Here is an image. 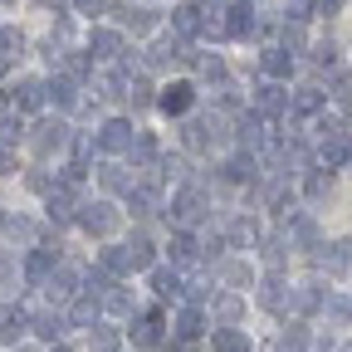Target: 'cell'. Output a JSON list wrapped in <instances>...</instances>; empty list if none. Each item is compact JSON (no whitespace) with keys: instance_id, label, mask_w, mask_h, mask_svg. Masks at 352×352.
I'll list each match as a JSON object with an SVG mask.
<instances>
[{"instance_id":"obj_1","label":"cell","mask_w":352,"mask_h":352,"mask_svg":"<svg viewBox=\"0 0 352 352\" xmlns=\"http://www.w3.org/2000/svg\"><path fill=\"white\" fill-rule=\"evenodd\" d=\"M166 220H171L176 230H191V226H201V220H206V191H201V186H182V191L171 196Z\"/></svg>"},{"instance_id":"obj_2","label":"cell","mask_w":352,"mask_h":352,"mask_svg":"<svg viewBox=\"0 0 352 352\" xmlns=\"http://www.w3.org/2000/svg\"><path fill=\"white\" fill-rule=\"evenodd\" d=\"M74 138H69V122L64 118H44V122H34V132H30V147L39 152V157H50V152H59V147H69Z\"/></svg>"},{"instance_id":"obj_3","label":"cell","mask_w":352,"mask_h":352,"mask_svg":"<svg viewBox=\"0 0 352 352\" xmlns=\"http://www.w3.org/2000/svg\"><path fill=\"white\" fill-rule=\"evenodd\" d=\"M78 226H83L88 235H113V230H118V210H113L108 201H83V206H78Z\"/></svg>"},{"instance_id":"obj_4","label":"cell","mask_w":352,"mask_h":352,"mask_svg":"<svg viewBox=\"0 0 352 352\" xmlns=\"http://www.w3.org/2000/svg\"><path fill=\"white\" fill-rule=\"evenodd\" d=\"M138 138H142V132L132 127L127 118H108L103 132H98V147H103V152H132V147H138Z\"/></svg>"},{"instance_id":"obj_5","label":"cell","mask_w":352,"mask_h":352,"mask_svg":"<svg viewBox=\"0 0 352 352\" xmlns=\"http://www.w3.org/2000/svg\"><path fill=\"white\" fill-rule=\"evenodd\" d=\"M347 157H352V147H347V132L338 127V132H323V142H318V171H338V166H347Z\"/></svg>"},{"instance_id":"obj_6","label":"cell","mask_w":352,"mask_h":352,"mask_svg":"<svg viewBox=\"0 0 352 352\" xmlns=\"http://www.w3.org/2000/svg\"><path fill=\"white\" fill-rule=\"evenodd\" d=\"M289 108H294V98L284 94V83L270 78V83L254 88V113H259V118H279V113H289Z\"/></svg>"},{"instance_id":"obj_7","label":"cell","mask_w":352,"mask_h":352,"mask_svg":"<svg viewBox=\"0 0 352 352\" xmlns=\"http://www.w3.org/2000/svg\"><path fill=\"white\" fill-rule=\"evenodd\" d=\"M191 103H196V88H191L186 78L166 83V88H162V98H157V108H162V113H171V118H186V113H191Z\"/></svg>"},{"instance_id":"obj_8","label":"cell","mask_w":352,"mask_h":352,"mask_svg":"<svg viewBox=\"0 0 352 352\" xmlns=\"http://www.w3.org/2000/svg\"><path fill=\"white\" fill-rule=\"evenodd\" d=\"M318 270H328V279H342V274L352 270V245H347V240L323 245V250H318Z\"/></svg>"},{"instance_id":"obj_9","label":"cell","mask_w":352,"mask_h":352,"mask_svg":"<svg viewBox=\"0 0 352 352\" xmlns=\"http://www.w3.org/2000/svg\"><path fill=\"white\" fill-rule=\"evenodd\" d=\"M323 303H328V294H323V284H318V279H308V284H294V298H289V308H294L298 318L318 314Z\"/></svg>"},{"instance_id":"obj_10","label":"cell","mask_w":352,"mask_h":352,"mask_svg":"<svg viewBox=\"0 0 352 352\" xmlns=\"http://www.w3.org/2000/svg\"><path fill=\"white\" fill-rule=\"evenodd\" d=\"M44 294H50L54 303H74L78 298V270L74 264H59V270L50 274V284H44Z\"/></svg>"},{"instance_id":"obj_11","label":"cell","mask_w":352,"mask_h":352,"mask_svg":"<svg viewBox=\"0 0 352 352\" xmlns=\"http://www.w3.org/2000/svg\"><path fill=\"white\" fill-rule=\"evenodd\" d=\"M30 323H34V318L25 314L20 303H10V308H0V342H10V347H15V342H20V338L30 333Z\"/></svg>"},{"instance_id":"obj_12","label":"cell","mask_w":352,"mask_h":352,"mask_svg":"<svg viewBox=\"0 0 352 352\" xmlns=\"http://www.w3.org/2000/svg\"><path fill=\"white\" fill-rule=\"evenodd\" d=\"M289 298H294V284H284V274H270V279L259 284V303L270 308V314H284Z\"/></svg>"},{"instance_id":"obj_13","label":"cell","mask_w":352,"mask_h":352,"mask_svg":"<svg viewBox=\"0 0 352 352\" xmlns=\"http://www.w3.org/2000/svg\"><path fill=\"white\" fill-rule=\"evenodd\" d=\"M44 98H50V83L44 78H20V88H15V108L20 113H39Z\"/></svg>"},{"instance_id":"obj_14","label":"cell","mask_w":352,"mask_h":352,"mask_svg":"<svg viewBox=\"0 0 352 352\" xmlns=\"http://www.w3.org/2000/svg\"><path fill=\"white\" fill-rule=\"evenodd\" d=\"M162 328H166L162 308H147V314H138V328H132V338H138V347H157V342H162Z\"/></svg>"},{"instance_id":"obj_15","label":"cell","mask_w":352,"mask_h":352,"mask_svg":"<svg viewBox=\"0 0 352 352\" xmlns=\"http://www.w3.org/2000/svg\"><path fill=\"white\" fill-rule=\"evenodd\" d=\"M88 50H94V59H122L127 50H122V34L118 30H94V34H88Z\"/></svg>"},{"instance_id":"obj_16","label":"cell","mask_w":352,"mask_h":352,"mask_svg":"<svg viewBox=\"0 0 352 352\" xmlns=\"http://www.w3.org/2000/svg\"><path fill=\"white\" fill-rule=\"evenodd\" d=\"M64 328H69V318L59 314V308H44V314H34V323H30V333H34V338H44V342H59V338H64Z\"/></svg>"},{"instance_id":"obj_17","label":"cell","mask_w":352,"mask_h":352,"mask_svg":"<svg viewBox=\"0 0 352 352\" xmlns=\"http://www.w3.org/2000/svg\"><path fill=\"white\" fill-rule=\"evenodd\" d=\"M98 314H103V303H98L94 294H78V298L69 303V323H74V328H88V333H94Z\"/></svg>"},{"instance_id":"obj_18","label":"cell","mask_w":352,"mask_h":352,"mask_svg":"<svg viewBox=\"0 0 352 352\" xmlns=\"http://www.w3.org/2000/svg\"><path fill=\"white\" fill-rule=\"evenodd\" d=\"M59 270V264H54V250H34L30 259H25V279L34 284V289H44V284H50V274Z\"/></svg>"},{"instance_id":"obj_19","label":"cell","mask_w":352,"mask_h":352,"mask_svg":"<svg viewBox=\"0 0 352 352\" xmlns=\"http://www.w3.org/2000/svg\"><path fill=\"white\" fill-rule=\"evenodd\" d=\"M44 210H50V220L54 226H64V220H78V206H74V191L59 182V191L54 196H44Z\"/></svg>"},{"instance_id":"obj_20","label":"cell","mask_w":352,"mask_h":352,"mask_svg":"<svg viewBox=\"0 0 352 352\" xmlns=\"http://www.w3.org/2000/svg\"><path fill=\"white\" fill-rule=\"evenodd\" d=\"M220 30H226L230 39H245V34L254 30V10H250V0H235V6L226 10V25H220Z\"/></svg>"},{"instance_id":"obj_21","label":"cell","mask_w":352,"mask_h":352,"mask_svg":"<svg viewBox=\"0 0 352 352\" xmlns=\"http://www.w3.org/2000/svg\"><path fill=\"white\" fill-rule=\"evenodd\" d=\"M210 138H215V118H186V127H182V142H186L191 152L210 147Z\"/></svg>"},{"instance_id":"obj_22","label":"cell","mask_w":352,"mask_h":352,"mask_svg":"<svg viewBox=\"0 0 352 352\" xmlns=\"http://www.w3.org/2000/svg\"><path fill=\"white\" fill-rule=\"evenodd\" d=\"M166 254H171V264H196V259H201V240H196L191 230H176L171 245H166Z\"/></svg>"},{"instance_id":"obj_23","label":"cell","mask_w":352,"mask_h":352,"mask_svg":"<svg viewBox=\"0 0 352 352\" xmlns=\"http://www.w3.org/2000/svg\"><path fill=\"white\" fill-rule=\"evenodd\" d=\"M171 30H176V39H196L201 30H206V20H201V10L196 6H182V10H171Z\"/></svg>"},{"instance_id":"obj_24","label":"cell","mask_w":352,"mask_h":352,"mask_svg":"<svg viewBox=\"0 0 352 352\" xmlns=\"http://www.w3.org/2000/svg\"><path fill=\"white\" fill-rule=\"evenodd\" d=\"M50 98H54V108H64V113H74L83 98H78V83L69 78V74H54L50 78Z\"/></svg>"},{"instance_id":"obj_25","label":"cell","mask_w":352,"mask_h":352,"mask_svg":"<svg viewBox=\"0 0 352 352\" xmlns=\"http://www.w3.org/2000/svg\"><path fill=\"white\" fill-rule=\"evenodd\" d=\"M226 240H230V250H250V245H259V220H250V215L230 220V230H226Z\"/></svg>"},{"instance_id":"obj_26","label":"cell","mask_w":352,"mask_h":352,"mask_svg":"<svg viewBox=\"0 0 352 352\" xmlns=\"http://www.w3.org/2000/svg\"><path fill=\"white\" fill-rule=\"evenodd\" d=\"M220 171H226V182H254V171H259V157L254 152H240V157H230L226 166H220Z\"/></svg>"},{"instance_id":"obj_27","label":"cell","mask_w":352,"mask_h":352,"mask_svg":"<svg viewBox=\"0 0 352 352\" xmlns=\"http://www.w3.org/2000/svg\"><path fill=\"white\" fill-rule=\"evenodd\" d=\"M98 270H103V274H113V279H118V274H132V264H127V245H103V250H98Z\"/></svg>"},{"instance_id":"obj_28","label":"cell","mask_w":352,"mask_h":352,"mask_svg":"<svg viewBox=\"0 0 352 352\" xmlns=\"http://www.w3.org/2000/svg\"><path fill=\"white\" fill-rule=\"evenodd\" d=\"M215 318L226 323V328L240 323V318H245V294H220V298H215Z\"/></svg>"},{"instance_id":"obj_29","label":"cell","mask_w":352,"mask_h":352,"mask_svg":"<svg viewBox=\"0 0 352 352\" xmlns=\"http://www.w3.org/2000/svg\"><path fill=\"white\" fill-rule=\"evenodd\" d=\"M259 64H264V74H270L274 83L294 74V54H289V50H264V59H259Z\"/></svg>"},{"instance_id":"obj_30","label":"cell","mask_w":352,"mask_h":352,"mask_svg":"<svg viewBox=\"0 0 352 352\" xmlns=\"http://www.w3.org/2000/svg\"><path fill=\"white\" fill-rule=\"evenodd\" d=\"M210 347H215V352H250V338H245L240 328H215V333H210Z\"/></svg>"},{"instance_id":"obj_31","label":"cell","mask_w":352,"mask_h":352,"mask_svg":"<svg viewBox=\"0 0 352 352\" xmlns=\"http://www.w3.org/2000/svg\"><path fill=\"white\" fill-rule=\"evenodd\" d=\"M289 113H294V118H314V113H323V88H298Z\"/></svg>"},{"instance_id":"obj_32","label":"cell","mask_w":352,"mask_h":352,"mask_svg":"<svg viewBox=\"0 0 352 352\" xmlns=\"http://www.w3.org/2000/svg\"><path fill=\"white\" fill-rule=\"evenodd\" d=\"M201 328H206L201 308H182V314H176V338H182V342H196V338H201Z\"/></svg>"},{"instance_id":"obj_33","label":"cell","mask_w":352,"mask_h":352,"mask_svg":"<svg viewBox=\"0 0 352 352\" xmlns=\"http://www.w3.org/2000/svg\"><path fill=\"white\" fill-rule=\"evenodd\" d=\"M259 196H264V206H270V210H289V201H294V191H289V182H284V176H274V182L264 186Z\"/></svg>"},{"instance_id":"obj_34","label":"cell","mask_w":352,"mask_h":352,"mask_svg":"<svg viewBox=\"0 0 352 352\" xmlns=\"http://www.w3.org/2000/svg\"><path fill=\"white\" fill-rule=\"evenodd\" d=\"M118 20H122L132 34H147V30H157V15H152V10H132V6H122V10H118Z\"/></svg>"},{"instance_id":"obj_35","label":"cell","mask_w":352,"mask_h":352,"mask_svg":"<svg viewBox=\"0 0 352 352\" xmlns=\"http://www.w3.org/2000/svg\"><path fill=\"white\" fill-rule=\"evenodd\" d=\"M328 191H333V171H318L314 166V171H308V182H303V196L308 201H323Z\"/></svg>"},{"instance_id":"obj_36","label":"cell","mask_w":352,"mask_h":352,"mask_svg":"<svg viewBox=\"0 0 352 352\" xmlns=\"http://www.w3.org/2000/svg\"><path fill=\"white\" fill-rule=\"evenodd\" d=\"M152 289H157V298H176L182 294V274L176 270H152Z\"/></svg>"},{"instance_id":"obj_37","label":"cell","mask_w":352,"mask_h":352,"mask_svg":"<svg viewBox=\"0 0 352 352\" xmlns=\"http://www.w3.org/2000/svg\"><path fill=\"white\" fill-rule=\"evenodd\" d=\"M98 176H103V186H108V191H127V196L138 191V176H127L122 166H103Z\"/></svg>"},{"instance_id":"obj_38","label":"cell","mask_w":352,"mask_h":352,"mask_svg":"<svg viewBox=\"0 0 352 352\" xmlns=\"http://www.w3.org/2000/svg\"><path fill=\"white\" fill-rule=\"evenodd\" d=\"M127 264H132V274H138V270H152V240H132L127 245Z\"/></svg>"},{"instance_id":"obj_39","label":"cell","mask_w":352,"mask_h":352,"mask_svg":"<svg viewBox=\"0 0 352 352\" xmlns=\"http://www.w3.org/2000/svg\"><path fill=\"white\" fill-rule=\"evenodd\" d=\"M0 226H6V235H10V240H20V245H30V240H34V226H30L25 215H0Z\"/></svg>"},{"instance_id":"obj_40","label":"cell","mask_w":352,"mask_h":352,"mask_svg":"<svg viewBox=\"0 0 352 352\" xmlns=\"http://www.w3.org/2000/svg\"><path fill=\"white\" fill-rule=\"evenodd\" d=\"M220 279H226L230 289H245V284H250V264H245V259H230L226 270H220Z\"/></svg>"},{"instance_id":"obj_41","label":"cell","mask_w":352,"mask_h":352,"mask_svg":"<svg viewBox=\"0 0 352 352\" xmlns=\"http://www.w3.org/2000/svg\"><path fill=\"white\" fill-rule=\"evenodd\" d=\"M103 308H108V314H118V318H132V294H127V289H113V294L103 298Z\"/></svg>"},{"instance_id":"obj_42","label":"cell","mask_w":352,"mask_h":352,"mask_svg":"<svg viewBox=\"0 0 352 352\" xmlns=\"http://www.w3.org/2000/svg\"><path fill=\"white\" fill-rule=\"evenodd\" d=\"M25 138V122H20V113L15 118H0V147H15Z\"/></svg>"},{"instance_id":"obj_43","label":"cell","mask_w":352,"mask_h":352,"mask_svg":"<svg viewBox=\"0 0 352 352\" xmlns=\"http://www.w3.org/2000/svg\"><path fill=\"white\" fill-rule=\"evenodd\" d=\"M25 54V39L15 34V30H6V34H0V59H6V64H15Z\"/></svg>"},{"instance_id":"obj_44","label":"cell","mask_w":352,"mask_h":352,"mask_svg":"<svg viewBox=\"0 0 352 352\" xmlns=\"http://www.w3.org/2000/svg\"><path fill=\"white\" fill-rule=\"evenodd\" d=\"M308 347V333H303V323H294L284 338H279V352H303Z\"/></svg>"},{"instance_id":"obj_45","label":"cell","mask_w":352,"mask_h":352,"mask_svg":"<svg viewBox=\"0 0 352 352\" xmlns=\"http://www.w3.org/2000/svg\"><path fill=\"white\" fill-rule=\"evenodd\" d=\"M127 98H132V108H147V103H157V98H152V83H147V78H132Z\"/></svg>"},{"instance_id":"obj_46","label":"cell","mask_w":352,"mask_h":352,"mask_svg":"<svg viewBox=\"0 0 352 352\" xmlns=\"http://www.w3.org/2000/svg\"><path fill=\"white\" fill-rule=\"evenodd\" d=\"M264 264H270V274H279V264H284V240H264Z\"/></svg>"},{"instance_id":"obj_47","label":"cell","mask_w":352,"mask_h":352,"mask_svg":"<svg viewBox=\"0 0 352 352\" xmlns=\"http://www.w3.org/2000/svg\"><path fill=\"white\" fill-rule=\"evenodd\" d=\"M196 69H201V78H210V83H220V78H226V64H220L215 54H206V59H196Z\"/></svg>"},{"instance_id":"obj_48","label":"cell","mask_w":352,"mask_h":352,"mask_svg":"<svg viewBox=\"0 0 352 352\" xmlns=\"http://www.w3.org/2000/svg\"><path fill=\"white\" fill-rule=\"evenodd\" d=\"M88 342H94V352H118V333H113V328L88 333Z\"/></svg>"},{"instance_id":"obj_49","label":"cell","mask_w":352,"mask_h":352,"mask_svg":"<svg viewBox=\"0 0 352 352\" xmlns=\"http://www.w3.org/2000/svg\"><path fill=\"white\" fill-rule=\"evenodd\" d=\"M132 157H138V162H152V157H157V138H152V132H142V138H138Z\"/></svg>"},{"instance_id":"obj_50","label":"cell","mask_w":352,"mask_h":352,"mask_svg":"<svg viewBox=\"0 0 352 352\" xmlns=\"http://www.w3.org/2000/svg\"><path fill=\"white\" fill-rule=\"evenodd\" d=\"M284 50H289V54L303 50V25H284Z\"/></svg>"},{"instance_id":"obj_51","label":"cell","mask_w":352,"mask_h":352,"mask_svg":"<svg viewBox=\"0 0 352 352\" xmlns=\"http://www.w3.org/2000/svg\"><path fill=\"white\" fill-rule=\"evenodd\" d=\"M162 176H176V182H182V176H186V157H162Z\"/></svg>"},{"instance_id":"obj_52","label":"cell","mask_w":352,"mask_h":352,"mask_svg":"<svg viewBox=\"0 0 352 352\" xmlns=\"http://www.w3.org/2000/svg\"><path fill=\"white\" fill-rule=\"evenodd\" d=\"M328 314H333L338 323H347V318H352V303H347V298H328Z\"/></svg>"},{"instance_id":"obj_53","label":"cell","mask_w":352,"mask_h":352,"mask_svg":"<svg viewBox=\"0 0 352 352\" xmlns=\"http://www.w3.org/2000/svg\"><path fill=\"white\" fill-rule=\"evenodd\" d=\"M103 6H108V0H74V10H78V15H98Z\"/></svg>"},{"instance_id":"obj_54","label":"cell","mask_w":352,"mask_h":352,"mask_svg":"<svg viewBox=\"0 0 352 352\" xmlns=\"http://www.w3.org/2000/svg\"><path fill=\"white\" fill-rule=\"evenodd\" d=\"M342 0H314V15H338Z\"/></svg>"},{"instance_id":"obj_55","label":"cell","mask_w":352,"mask_h":352,"mask_svg":"<svg viewBox=\"0 0 352 352\" xmlns=\"http://www.w3.org/2000/svg\"><path fill=\"white\" fill-rule=\"evenodd\" d=\"M314 54H318V64H328V69L338 64V50H333V44H318V50H314Z\"/></svg>"},{"instance_id":"obj_56","label":"cell","mask_w":352,"mask_h":352,"mask_svg":"<svg viewBox=\"0 0 352 352\" xmlns=\"http://www.w3.org/2000/svg\"><path fill=\"white\" fill-rule=\"evenodd\" d=\"M0 171H15V152L10 147H0Z\"/></svg>"},{"instance_id":"obj_57","label":"cell","mask_w":352,"mask_h":352,"mask_svg":"<svg viewBox=\"0 0 352 352\" xmlns=\"http://www.w3.org/2000/svg\"><path fill=\"white\" fill-rule=\"evenodd\" d=\"M0 118H6V94H0Z\"/></svg>"},{"instance_id":"obj_58","label":"cell","mask_w":352,"mask_h":352,"mask_svg":"<svg viewBox=\"0 0 352 352\" xmlns=\"http://www.w3.org/2000/svg\"><path fill=\"white\" fill-rule=\"evenodd\" d=\"M342 352H352V342H342Z\"/></svg>"},{"instance_id":"obj_59","label":"cell","mask_w":352,"mask_h":352,"mask_svg":"<svg viewBox=\"0 0 352 352\" xmlns=\"http://www.w3.org/2000/svg\"><path fill=\"white\" fill-rule=\"evenodd\" d=\"M15 352H30V347H15Z\"/></svg>"},{"instance_id":"obj_60","label":"cell","mask_w":352,"mask_h":352,"mask_svg":"<svg viewBox=\"0 0 352 352\" xmlns=\"http://www.w3.org/2000/svg\"><path fill=\"white\" fill-rule=\"evenodd\" d=\"M0 6H10V0H0Z\"/></svg>"},{"instance_id":"obj_61","label":"cell","mask_w":352,"mask_h":352,"mask_svg":"<svg viewBox=\"0 0 352 352\" xmlns=\"http://www.w3.org/2000/svg\"><path fill=\"white\" fill-rule=\"evenodd\" d=\"M176 352H186V347H176Z\"/></svg>"},{"instance_id":"obj_62","label":"cell","mask_w":352,"mask_h":352,"mask_svg":"<svg viewBox=\"0 0 352 352\" xmlns=\"http://www.w3.org/2000/svg\"><path fill=\"white\" fill-rule=\"evenodd\" d=\"M0 34H6V30H0Z\"/></svg>"}]
</instances>
